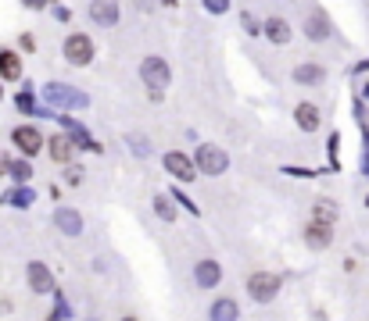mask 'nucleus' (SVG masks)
Segmentation results:
<instances>
[{
	"label": "nucleus",
	"instance_id": "nucleus-1",
	"mask_svg": "<svg viewBox=\"0 0 369 321\" xmlns=\"http://www.w3.org/2000/svg\"><path fill=\"white\" fill-rule=\"evenodd\" d=\"M197 168L204 171V175H222V171L230 168L226 150H219L215 143H204V146L197 150Z\"/></svg>",
	"mask_w": 369,
	"mask_h": 321
},
{
	"label": "nucleus",
	"instance_id": "nucleus-2",
	"mask_svg": "<svg viewBox=\"0 0 369 321\" xmlns=\"http://www.w3.org/2000/svg\"><path fill=\"white\" fill-rule=\"evenodd\" d=\"M248 293L258 300V304H269V300H276V293H280V278L269 275V271H255L248 278Z\"/></svg>",
	"mask_w": 369,
	"mask_h": 321
},
{
	"label": "nucleus",
	"instance_id": "nucleus-3",
	"mask_svg": "<svg viewBox=\"0 0 369 321\" xmlns=\"http://www.w3.org/2000/svg\"><path fill=\"white\" fill-rule=\"evenodd\" d=\"M65 61L69 64H90L93 61V43H90V36H83V32H72L69 39H65Z\"/></svg>",
	"mask_w": 369,
	"mask_h": 321
},
{
	"label": "nucleus",
	"instance_id": "nucleus-4",
	"mask_svg": "<svg viewBox=\"0 0 369 321\" xmlns=\"http://www.w3.org/2000/svg\"><path fill=\"white\" fill-rule=\"evenodd\" d=\"M140 79L151 86V90H161V86H169V64L161 57H143L140 64Z\"/></svg>",
	"mask_w": 369,
	"mask_h": 321
},
{
	"label": "nucleus",
	"instance_id": "nucleus-5",
	"mask_svg": "<svg viewBox=\"0 0 369 321\" xmlns=\"http://www.w3.org/2000/svg\"><path fill=\"white\" fill-rule=\"evenodd\" d=\"M11 139H15V146L22 150L26 157L39 154V146H44V136H39V128H33V125H18L11 133Z\"/></svg>",
	"mask_w": 369,
	"mask_h": 321
},
{
	"label": "nucleus",
	"instance_id": "nucleus-6",
	"mask_svg": "<svg viewBox=\"0 0 369 321\" xmlns=\"http://www.w3.org/2000/svg\"><path fill=\"white\" fill-rule=\"evenodd\" d=\"M44 97H47V104H57V107H79V104H87L75 90H69L65 82H47L44 86Z\"/></svg>",
	"mask_w": 369,
	"mask_h": 321
},
{
	"label": "nucleus",
	"instance_id": "nucleus-7",
	"mask_svg": "<svg viewBox=\"0 0 369 321\" xmlns=\"http://www.w3.org/2000/svg\"><path fill=\"white\" fill-rule=\"evenodd\" d=\"M165 171H172V175H176L179 182H190V179L197 175V168L190 164V157H187V154H179V150L165 154Z\"/></svg>",
	"mask_w": 369,
	"mask_h": 321
},
{
	"label": "nucleus",
	"instance_id": "nucleus-8",
	"mask_svg": "<svg viewBox=\"0 0 369 321\" xmlns=\"http://www.w3.org/2000/svg\"><path fill=\"white\" fill-rule=\"evenodd\" d=\"M305 243H309L312 250H323L334 243V225H323V222H309L305 225Z\"/></svg>",
	"mask_w": 369,
	"mask_h": 321
},
{
	"label": "nucleus",
	"instance_id": "nucleus-9",
	"mask_svg": "<svg viewBox=\"0 0 369 321\" xmlns=\"http://www.w3.org/2000/svg\"><path fill=\"white\" fill-rule=\"evenodd\" d=\"M54 225L65 232V235H79V232H83V214L72 211V207H61V211L54 214Z\"/></svg>",
	"mask_w": 369,
	"mask_h": 321
},
{
	"label": "nucleus",
	"instance_id": "nucleus-10",
	"mask_svg": "<svg viewBox=\"0 0 369 321\" xmlns=\"http://www.w3.org/2000/svg\"><path fill=\"white\" fill-rule=\"evenodd\" d=\"M194 278H197L201 289H215V286L222 282V268H219L215 261H201V264L194 268Z\"/></svg>",
	"mask_w": 369,
	"mask_h": 321
},
{
	"label": "nucleus",
	"instance_id": "nucleus-11",
	"mask_svg": "<svg viewBox=\"0 0 369 321\" xmlns=\"http://www.w3.org/2000/svg\"><path fill=\"white\" fill-rule=\"evenodd\" d=\"M90 18L97 21V26H115V21H118V4H115V0H93V4H90Z\"/></svg>",
	"mask_w": 369,
	"mask_h": 321
},
{
	"label": "nucleus",
	"instance_id": "nucleus-12",
	"mask_svg": "<svg viewBox=\"0 0 369 321\" xmlns=\"http://www.w3.org/2000/svg\"><path fill=\"white\" fill-rule=\"evenodd\" d=\"M29 286H33V293H51L54 289V275L47 271V264H39V261L29 264Z\"/></svg>",
	"mask_w": 369,
	"mask_h": 321
},
{
	"label": "nucleus",
	"instance_id": "nucleus-13",
	"mask_svg": "<svg viewBox=\"0 0 369 321\" xmlns=\"http://www.w3.org/2000/svg\"><path fill=\"white\" fill-rule=\"evenodd\" d=\"M294 121L305 128V133H316L319 128V107L316 104H298L294 107Z\"/></svg>",
	"mask_w": 369,
	"mask_h": 321
},
{
	"label": "nucleus",
	"instance_id": "nucleus-14",
	"mask_svg": "<svg viewBox=\"0 0 369 321\" xmlns=\"http://www.w3.org/2000/svg\"><path fill=\"white\" fill-rule=\"evenodd\" d=\"M0 75L11 79V82L22 79V57H18L15 50H0Z\"/></svg>",
	"mask_w": 369,
	"mask_h": 321
},
{
	"label": "nucleus",
	"instance_id": "nucleus-15",
	"mask_svg": "<svg viewBox=\"0 0 369 321\" xmlns=\"http://www.w3.org/2000/svg\"><path fill=\"white\" fill-rule=\"evenodd\" d=\"M294 82H301V86H319V82H323V68H319V64H298V68H294Z\"/></svg>",
	"mask_w": 369,
	"mask_h": 321
},
{
	"label": "nucleus",
	"instance_id": "nucleus-16",
	"mask_svg": "<svg viewBox=\"0 0 369 321\" xmlns=\"http://www.w3.org/2000/svg\"><path fill=\"white\" fill-rule=\"evenodd\" d=\"M51 143V157L54 161H69L72 154H75V143L69 139V136H54V139H47Z\"/></svg>",
	"mask_w": 369,
	"mask_h": 321
},
{
	"label": "nucleus",
	"instance_id": "nucleus-17",
	"mask_svg": "<svg viewBox=\"0 0 369 321\" xmlns=\"http://www.w3.org/2000/svg\"><path fill=\"white\" fill-rule=\"evenodd\" d=\"M265 36H269L273 43H287V39H291V26H287L283 18H269V21H265Z\"/></svg>",
	"mask_w": 369,
	"mask_h": 321
},
{
	"label": "nucleus",
	"instance_id": "nucleus-18",
	"mask_svg": "<svg viewBox=\"0 0 369 321\" xmlns=\"http://www.w3.org/2000/svg\"><path fill=\"white\" fill-rule=\"evenodd\" d=\"M212 321H237V304L233 300H226V296L215 300L212 304Z\"/></svg>",
	"mask_w": 369,
	"mask_h": 321
},
{
	"label": "nucleus",
	"instance_id": "nucleus-19",
	"mask_svg": "<svg viewBox=\"0 0 369 321\" xmlns=\"http://www.w3.org/2000/svg\"><path fill=\"white\" fill-rule=\"evenodd\" d=\"M312 222L334 225V222H337V207H334L330 200H316V207H312Z\"/></svg>",
	"mask_w": 369,
	"mask_h": 321
},
{
	"label": "nucleus",
	"instance_id": "nucleus-20",
	"mask_svg": "<svg viewBox=\"0 0 369 321\" xmlns=\"http://www.w3.org/2000/svg\"><path fill=\"white\" fill-rule=\"evenodd\" d=\"M305 32H309L312 39H326V32H330L326 29V14H312L309 21H305Z\"/></svg>",
	"mask_w": 369,
	"mask_h": 321
},
{
	"label": "nucleus",
	"instance_id": "nucleus-21",
	"mask_svg": "<svg viewBox=\"0 0 369 321\" xmlns=\"http://www.w3.org/2000/svg\"><path fill=\"white\" fill-rule=\"evenodd\" d=\"M154 211H158V214H161V218H165V222H172V218H176V207L169 204V197H161V193L154 197Z\"/></svg>",
	"mask_w": 369,
	"mask_h": 321
},
{
	"label": "nucleus",
	"instance_id": "nucleus-22",
	"mask_svg": "<svg viewBox=\"0 0 369 321\" xmlns=\"http://www.w3.org/2000/svg\"><path fill=\"white\" fill-rule=\"evenodd\" d=\"M8 171H11V175H15L18 182H29V179H33V168H29V161H15Z\"/></svg>",
	"mask_w": 369,
	"mask_h": 321
},
{
	"label": "nucleus",
	"instance_id": "nucleus-23",
	"mask_svg": "<svg viewBox=\"0 0 369 321\" xmlns=\"http://www.w3.org/2000/svg\"><path fill=\"white\" fill-rule=\"evenodd\" d=\"M8 204H15V207H29V204H33V193H29V189H15V193H8Z\"/></svg>",
	"mask_w": 369,
	"mask_h": 321
},
{
	"label": "nucleus",
	"instance_id": "nucleus-24",
	"mask_svg": "<svg viewBox=\"0 0 369 321\" xmlns=\"http://www.w3.org/2000/svg\"><path fill=\"white\" fill-rule=\"evenodd\" d=\"M204 8L215 11V14H222V11H230V0H204Z\"/></svg>",
	"mask_w": 369,
	"mask_h": 321
},
{
	"label": "nucleus",
	"instance_id": "nucleus-25",
	"mask_svg": "<svg viewBox=\"0 0 369 321\" xmlns=\"http://www.w3.org/2000/svg\"><path fill=\"white\" fill-rule=\"evenodd\" d=\"M15 104H18V111H26V115L33 111V97H29V93H22V97H15Z\"/></svg>",
	"mask_w": 369,
	"mask_h": 321
},
{
	"label": "nucleus",
	"instance_id": "nucleus-26",
	"mask_svg": "<svg viewBox=\"0 0 369 321\" xmlns=\"http://www.w3.org/2000/svg\"><path fill=\"white\" fill-rule=\"evenodd\" d=\"M244 29H248V32H258V21H255L251 14H244Z\"/></svg>",
	"mask_w": 369,
	"mask_h": 321
},
{
	"label": "nucleus",
	"instance_id": "nucleus-27",
	"mask_svg": "<svg viewBox=\"0 0 369 321\" xmlns=\"http://www.w3.org/2000/svg\"><path fill=\"white\" fill-rule=\"evenodd\" d=\"M8 168H11V161H8L4 154H0V175H8Z\"/></svg>",
	"mask_w": 369,
	"mask_h": 321
},
{
	"label": "nucleus",
	"instance_id": "nucleus-28",
	"mask_svg": "<svg viewBox=\"0 0 369 321\" xmlns=\"http://www.w3.org/2000/svg\"><path fill=\"white\" fill-rule=\"evenodd\" d=\"M26 8H44V0H26Z\"/></svg>",
	"mask_w": 369,
	"mask_h": 321
},
{
	"label": "nucleus",
	"instance_id": "nucleus-29",
	"mask_svg": "<svg viewBox=\"0 0 369 321\" xmlns=\"http://www.w3.org/2000/svg\"><path fill=\"white\" fill-rule=\"evenodd\" d=\"M122 321H136V318H122Z\"/></svg>",
	"mask_w": 369,
	"mask_h": 321
}]
</instances>
